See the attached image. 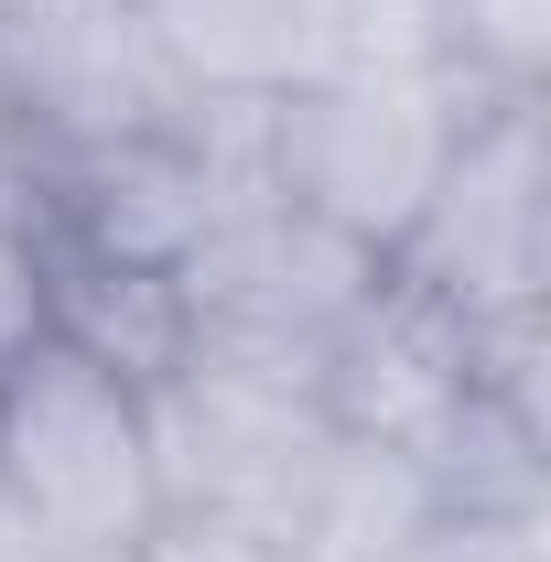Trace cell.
Masks as SVG:
<instances>
[{
	"mask_svg": "<svg viewBox=\"0 0 551 562\" xmlns=\"http://www.w3.org/2000/svg\"><path fill=\"white\" fill-rule=\"evenodd\" d=\"M162 541V476L140 379L44 336L0 379V562H140Z\"/></svg>",
	"mask_w": 551,
	"mask_h": 562,
	"instance_id": "6da1fadb",
	"label": "cell"
},
{
	"mask_svg": "<svg viewBox=\"0 0 551 562\" xmlns=\"http://www.w3.org/2000/svg\"><path fill=\"white\" fill-rule=\"evenodd\" d=\"M476 109L454 76H303L260 109V184L368 260H401Z\"/></svg>",
	"mask_w": 551,
	"mask_h": 562,
	"instance_id": "7a4b0ae2",
	"label": "cell"
},
{
	"mask_svg": "<svg viewBox=\"0 0 551 562\" xmlns=\"http://www.w3.org/2000/svg\"><path fill=\"white\" fill-rule=\"evenodd\" d=\"M140 422H151L162 519H206V530H249V541H281L314 454L336 443L314 379L249 368V357H216V347H173V368H151Z\"/></svg>",
	"mask_w": 551,
	"mask_h": 562,
	"instance_id": "3957f363",
	"label": "cell"
},
{
	"mask_svg": "<svg viewBox=\"0 0 551 562\" xmlns=\"http://www.w3.org/2000/svg\"><path fill=\"white\" fill-rule=\"evenodd\" d=\"M390 271L432 292L454 325H541V281H551V140H541V98H486L421 227L401 238Z\"/></svg>",
	"mask_w": 551,
	"mask_h": 562,
	"instance_id": "277c9868",
	"label": "cell"
},
{
	"mask_svg": "<svg viewBox=\"0 0 551 562\" xmlns=\"http://www.w3.org/2000/svg\"><path fill=\"white\" fill-rule=\"evenodd\" d=\"M379 271L390 260H368L357 238L292 216L281 195H249L173 260V325H184V347L314 379V357L336 347V325L379 292Z\"/></svg>",
	"mask_w": 551,
	"mask_h": 562,
	"instance_id": "5b68a950",
	"label": "cell"
},
{
	"mask_svg": "<svg viewBox=\"0 0 551 562\" xmlns=\"http://www.w3.org/2000/svg\"><path fill=\"white\" fill-rule=\"evenodd\" d=\"M0 87L55 151V173L195 120V98L162 76L131 0H0Z\"/></svg>",
	"mask_w": 551,
	"mask_h": 562,
	"instance_id": "8992f818",
	"label": "cell"
},
{
	"mask_svg": "<svg viewBox=\"0 0 551 562\" xmlns=\"http://www.w3.org/2000/svg\"><path fill=\"white\" fill-rule=\"evenodd\" d=\"M162 76L195 109H271L325 76V0H131Z\"/></svg>",
	"mask_w": 551,
	"mask_h": 562,
	"instance_id": "52a82bcc",
	"label": "cell"
},
{
	"mask_svg": "<svg viewBox=\"0 0 551 562\" xmlns=\"http://www.w3.org/2000/svg\"><path fill=\"white\" fill-rule=\"evenodd\" d=\"M443 519H454V497H443V476H432L421 454L336 432V443L314 454V476H303V497H292V519H281L271 552L281 562H401L421 530H443Z\"/></svg>",
	"mask_w": 551,
	"mask_h": 562,
	"instance_id": "ba28073f",
	"label": "cell"
},
{
	"mask_svg": "<svg viewBox=\"0 0 551 562\" xmlns=\"http://www.w3.org/2000/svg\"><path fill=\"white\" fill-rule=\"evenodd\" d=\"M325 76H454L443 0H325Z\"/></svg>",
	"mask_w": 551,
	"mask_h": 562,
	"instance_id": "9c48e42d",
	"label": "cell"
},
{
	"mask_svg": "<svg viewBox=\"0 0 551 562\" xmlns=\"http://www.w3.org/2000/svg\"><path fill=\"white\" fill-rule=\"evenodd\" d=\"M443 22H454V87L476 98L551 87V0H443Z\"/></svg>",
	"mask_w": 551,
	"mask_h": 562,
	"instance_id": "30bf717a",
	"label": "cell"
},
{
	"mask_svg": "<svg viewBox=\"0 0 551 562\" xmlns=\"http://www.w3.org/2000/svg\"><path fill=\"white\" fill-rule=\"evenodd\" d=\"M55 336V238L33 206H0V379Z\"/></svg>",
	"mask_w": 551,
	"mask_h": 562,
	"instance_id": "8fae6325",
	"label": "cell"
},
{
	"mask_svg": "<svg viewBox=\"0 0 551 562\" xmlns=\"http://www.w3.org/2000/svg\"><path fill=\"white\" fill-rule=\"evenodd\" d=\"M401 562H551V508H454Z\"/></svg>",
	"mask_w": 551,
	"mask_h": 562,
	"instance_id": "7c38bea8",
	"label": "cell"
},
{
	"mask_svg": "<svg viewBox=\"0 0 551 562\" xmlns=\"http://www.w3.org/2000/svg\"><path fill=\"white\" fill-rule=\"evenodd\" d=\"M140 562H281L271 541H249V530H206V519H162V541Z\"/></svg>",
	"mask_w": 551,
	"mask_h": 562,
	"instance_id": "4fadbf2b",
	"label": "cell"
}]
</instances>
